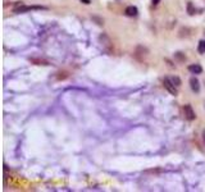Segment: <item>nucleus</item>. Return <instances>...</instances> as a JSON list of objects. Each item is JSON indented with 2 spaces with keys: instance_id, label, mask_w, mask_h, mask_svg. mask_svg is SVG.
<instances>
[{
  "instance_id": "nucleus-1",
  "label": "nucleus",
  "mask_w": 205,
  "mask_h": 192,
  "mask_svg": "<svg viewBox=\"0 0 205 192\" xmlns=\"http://www.w3.org/2000/svg\"><path fill=\"white\" fill-rule=\"evenodd\" d=\"M163 85H164V87H165V89L168 90V91L171 92L172 95H174V96H176L177 94H178V90H177V86L173 83V82L171 81V79L168 78V77H167V78H164Z\"/></svg>"
},
{
  "instance_id": "nucleus-4",
  "label": "nucleus",
  "mask_w": 205,
  "mask_h": 192,
  "mask_svg": "<svg viewBox=\"0 0 205 192\" xmlns=\"http://www.w3.org/2000/svg\"><path fill=\"white\" fill-rule=\"evenodd\" d=\"M190 86H191V90H192L194 92H199V91H200L199 79L195 78V77H191V78H190Z\"/></svg>"
},
{
  "instance_id": "nucleus-2",
  "label": "nucleus",
  "mask_w": 205,
  "mask_h": 192,
  "mask_svg": "<svg viewBox=\"0 0 205 192\" xmlns=\"http://www.w3.org/2000/svg\"><path fill=\"white\" fill-rule=\"evenodd\" d=\"M183 111H185L186 119L194 120V119L196 118V114H195V111L192 110V106H191V105H185V106H183Z\"/></svg>"
},
{
  "instance_id": "nucleus-11",
  "label": "nucleus",
  "mask_w": 205,
  "mask_h": 192,
  "mask_svg": "<svg viewBox=\"0 0 205 192\" xmlns=\"http://www.w3.org/2000/svg\"><path fill=\"white\" fill-rule=\"evenodd\" d=\"M82 3H85V4H90V0H81Z\"/></svg>"
},
{
  "instance_id": "nucleus-5",
  "label": "nucleus",
  "mask_w": 205,
  "mask_h": 192,
  "mask_svg": "<svg viewBox=\"0 0 205 192\" xmlns=\"http://www.w3.org/2000/svg\"><path fill=\"white\" fill-rule=\"evenodd\" d=\"M137 13H138L137 8L133 7V5H131V7H127V8H126V14H127L128 17H136V15H137Z\"/></svg>"
},
{
  "instance_id": "nucleus-8",
  "label": "nucleus",
  "mask_w": 205,
  "mask_h": 192,
  "mask_svg": "<svg viewBox=\"0 0 205 192\" xmlns=\"http://www.w3.org/2000/svg\"><path fill=\"white\" fill-rule=\"evenodd\" d=\"M198 50H199V53H200V54H204L205 53V41H200V42H199Z\"/></svg>"
},
{
  "instance_id": "nucleus-9",
  "label": "nucleus",
  "mask_w": 205,
  "mask_h": 192,
  "mask_svg": "<svg viewBox=\"0 0 205 192\" xmlns=\"http://www.w3.org/2000/svg\"><path fill=\"white\" fill-rule=\"evenodd\" d=\"M187 12H188V14L190 15L195 14V9H194V7H192V3H188L187 4Z\"/></svg>"
},
{
  "instance_id": "nucleus-10",
  "label": "nucleus",
  "mask_w": 205,
  "mask_h": 192,
  "mask_svg": "<svg viewBox=\"0 0 205 192\" xmlns=\"http://www.w3.org/2000/svg\"><path fill=\"white\" fill-rule=\"evenodd\" d=\"M159 1H160V0H153V4L157 5V4H159Z\"/></svg>"
},
{
  "instance_id": "nucleus-6",
  "label": "nucleus",
  "mask_w": 205,
  "mask_h": 192,
  "mask_svg": "<svg viewBox=\"0 0 205 192\" xmlns=\"http://www.w3.org/2000/svg\"><path fill=\"white\" fill-rule=\"evenodd\" d=\"M188 70H190L191 73H194V75H200V73L203 72V68L199 64H191L190 67H188Z\"/></svg>"
},
{
  "instance_id": "nucleus-7",
  "label": "nucleus",
  "mask_w": 205,
  "mask_h": 192,
  "mask_svg": "<svg viewBox=\"0 0 205 192\" xmlns=\"http://www.w3.org/2000/svg\"><path fill=\"white\" fill-rule=\"evenodd\" d=\"M169 79H171V81L173 82V83L176 85L177 87H179V86H181V79H179L178 77H176V76H174V77H169Z\"/></svg>"
},
{
  "instance_id": "nucleus-12",
  "label": "nucleus",
  "mask_w": 205,
  "mask_h": 192,
  "mask_svg": "<svg viewBox=\"0 0 205 192\" xmlns=\"http://www.w3.org/2000/svg\"><path fill=\"white\" fill-rule=\"evenodd\" d=\"M203 138H204V142H205V130L203 131Z\"/></svg>"
},
{
  "instance_id": "nucleus-3",
  "label": "nucleus",
  "mask_w": 205,
  "mask_h": 192,
  "mask_svg": "<svg viewBox=\"0 0 205 192\" xmlns=\"http://www.w3.org/2000/svg\"><path fill=\"white\" fill-rule=\"evenodd\" d=\"M39 9H46L45 7H19L15 8L14 13H23V12H28V10H39Z\"/></svg>"
}]
</instances>
